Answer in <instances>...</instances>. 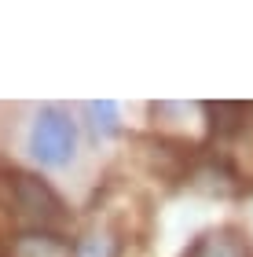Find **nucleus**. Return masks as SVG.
Segmentation results:
<instances>
[{"mask_svg": "<svg viewBox=\"0 0 253 257\" xmlns=\"http://www.w3.org/2000/svg\"><path fill=\"white\" fill-rule=\"evenodd\" d=\"M183 257H253V250H249V242H246L242 231L224 224V228L202 231Z\"/></svg>", "mask_w": 253, "mask_h": 257, "instance_id": "7ed1b4c3", "label": "nucleus"}, {"mask_svg": "<svg viewBox=\"0 0 253 257\" xmlns=\"http://www.w3.org/2000/svg\"><path fill=\"white\" fill-rule=\"evenodd\" d=\"M85 110L92 118L96 136H118L121 133V110L114 99H92V103H85Z\"/></svg>", "mask_w": 253, "mask_h": 257, "instance_id": "20e7f679", "label": "nucleus"}, {"mask_svg": "<svg viewBox=\"0 0 253 257\" xmlns=\"http://www.w3.org/2000/svg\"><path fill=\"white\" fill-rule=\"evenodd\" d=\"M0 202L26 228V235H55L59 239V231L70 220V209L59 198V191L44 177L26 173V169H4L0 173Z\"/></svg>", "mask_w": 253, "mask_h": 257, "instance_id": "f257e3e1", "label": "nucleus"}, {"mask_svg": "<svg viewBox=\"0 0 253 257\" xmlns=\"http://www.w3.org/2000/svg\"><path fill=\"white\" fill-rule=\"evenodd\" d=\"M30 155L48 169L70 166L77 155V121L59 107H41L30 125Z\"/></svg>", "mask_w": 253, "mask_h": 257, "instance_id": "f03ea898", "label": "nucleus"}]
</instances>
